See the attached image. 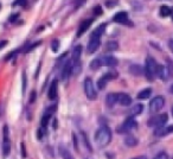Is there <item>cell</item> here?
<instances>
[{
    "label": "cell",
    "mask_w": 173,
    "mask_h": 159,
    "mask_svg": "<svg viewBox=\"0 0 173 159\" xmlns=\"http://www.w3.org/2000/svg\"><path fill=\"white\" fill-rule=\"evenodd\" d=\"M172 15H173V10H172Z\"/></svg>",
    "instance_id": "c3c4849f"
},
{
    "label": "cell",
    "mask_w": 173,
    "mask_h": 159,
    "mask_svg": "<svg viewBox=\"0 0 173 159\" xmlns=\"http://www.w3.org/2000/svg\"><path fill=\"white\" fill-rule=\"evenodd\" d=\"M116 4H117V0H112V1L108 0V1H106V5H107L109 8H112V7H113L114 5H116Z\"/></svg>",
    "instance_id": "e575fe53"
},
{
    "label": "cell",
    "mask_w": 173,
    "mask_h": 159,
    "mask_svg": "<svg viewBox=\"0 0 173 159\" xmlns=\"http://www.w3.org/2000/svg\"><path fill=\"white\" fill-rule=\"evenodd\" d=\"M136 127H138L136 120L134 119V116H130V118H128V119L125 121V124L119 128V132H120V133H128V132L134 131Z\"/></svg>",
    "instance_id": "8992f818"
},
{
    "label": "cell",
    "mask_w": 173,
    "mask_h": 159,
    "mask_svg": "<svg viewBox=\"0 0 173 159\" xmlns=\"http://www.w3.org/2000/svg\"><path fill=\"white\" fill-rule=\"evenodd\" d=\"M106 26H107L106 24H101L97 29L93 31L91 36H94V37H100V38H101V36L103 35V32H104V30H106Z\"/></svg>",
    "instance_id": "603a6c76"
},
{
    "label": "cell",
    "mask_w": 173,
    "mask_h": 159,
    "mask_svg": "<svg viewBox=\"0 0 173 159\" xmlns=\"http://www.w3.org/2000/svg\"><path fill=\"white\" fill-rule=\"evenodd\" d=\"M2 153L4 157H7L10 151H11V139H10V132H8V127L4 126V131H2Z\"/></svg>",
    "instance_id": "5b68a950"
},
{
    "label": "cell",
    "mask_w": 173,
    "mask_h": 159,
    "mask_svg": "<svg viewBox=\"0 0 173 159\" xmlns=\"http://www.w3.org/2000/svg\"><path fill=\"white\" fill-rule=\"evenodd\" d=\"M172 159H173V158H172Z\"/></svg>",
    "instance_id": "681fc988"
},
{
    "label": "cell",
    "mask_w": 173,
    "mask_h": 159,
    "mask_svg": "<svg viewBox=\"0 0 173 159\" xmlns=\"http://www.w3.org/2000/svg\"><path fill=\"white\" fill-rule=\"evenodd\" d=\"M166 122H167V114H157V115L152 116L149 120H148V122H147V125L149 126V127H154V128H160V127H162V126H165L166 125Z\"/></svg>",
    "instance_id": "3957f363"
},
{
    "label": "cell",
    "mask_w": 173,
    "mask_h": 159,
    "mask_svg": "<svg viewBox=\"0 0 173 159\" xmlns=\"http://www.w3.org/2000/svg\"><path fill=\"white\" fill-rule=\"evenodd\" d=\"M164 106H165V98L158 95L153 98V100L149 102V111L152 113H155V112H159Z\"/></svg>",
    "instance_id": "52a82bcc"
},
{
    "label": "cell",
    "mask_w": 173,
    "mask_h": 159,
    "mask_svg": "<svg viewBox=\"0 0 173 159\" xmlns=\"http://www.w3.org/2000/svg\"><path fill=\"white\" fill-rule=\"evenodd\" d=\"M25 87H26V75L23 74V91H25Z\"/></svg>",
    "instance_id": "74e56055"
},
{
    "label": "cell",
    "mask_w": 173,
    "mask_h": 159,
    "mask_svg": "<svg viewBox=\"0 0 173 159\" xmlns=\"http://www.w3.org/2000/svg\"><path fill=\"white\" fill-rule=\"evenodd\" d=\"M95 141L100 147H106L112 141V131L107 126H102L95 133Z\"/></svg>",
    "instance_id": "6da1fadb"
},
{
    "label": "cell",
    "mask_w": 173,
    "mask_h": 159,
    "mask_svg": "<svg viewBox=\"0 0 173 159\" xmlns=\"http://www.w3.org/2000/svg\"><path fill=\"white\" fill-rule=\"evenodd\" d=\"M159 13L161 17H167V15H172V8L168 7V6H161L160 7V11Z\"/></svg>",
    "instance_id": "d4e9b609"
},
{
    "label": "cell",
    "mask_w": 173,
    "mask_h": 159,
    "mask_svg": "<svg viewBox=\"0 0 173 159\" xmlns=\"http://www.w3.org/2000/svg\"><path fill=\"white\" fill-rule=\"evenodd\" d=\"M171 133H173V125L172 126H166V127L162 126V127L157 128V130L154 131L155 137H166V135H168Z\"/></svg>",
    "instance_id": "4fadbf2b"
},
{
    "label": "cell",
    "mask_w": 173,
    "mask_h": 159,
    "mask_svg": "<svg viewBox=\"0 0 173 159\" xmlns=\"http://www.w3.org/2000/svg\"><path fill=\"white\" fill-rule=\"evenodd\" d=\"M57 93H58V89H57V81L55 80L52 83H51V86L49 88V93H47V98L50 99V100H56V98H57Z\"/></svg>",
    "instance_id": "2e32d148"
},
{
    "label": "cell",
    "mask_w": 173,
    "mask_h": 159,
    "mask_svg": "<svg viewBox=\"0 0 173 159\" xmlns=\"http://www.w3.org/2000/svg\"><path fill=\"white\" fill-rule=\"evenodd\" d=\"M157 77H159V78L162 80V81L168 80V77H171V76H170V71H168L167 67H165V65H158Z\"/></svg>",
    "instance_id": "7c38bea8"
},
{
    "label": "cell",
    "mask_w": 173,
    "mask_h": 159,
    "mask_svg": "<svg viewBox=\"0 0 173 159\" xmlns=\"http://www.w3.org/2000/svg\"><path fill=\"white\" fill-rule=\"evenodd\" d=\"M17 18H18V15H13L11 18H10V22H15Z\"/></svg>",
    "instance_id": "7bdbcfd3"
},
{
    "label": "cell",
    "mask_w": 173,
    "mask_h": 159,
    "mask_svg": "<svg viewBox=\"0 0 173 159\" xmlns=\"http://www.w3.org/2000/svg\"><path fill=\"white\" fill-rule=\"evenodd\" d=\"M81 135H82V138H83V141H84V145H86V147H88V150L91 152L93 150H91V146H90V143H89V139H88V137L86 135V133L84 132H82L81 133Z\"/></svg>",
    "instance_id": "f546056e"
},
{
    "label": "cell",
    "mask_w": 173,
    "mask_h": 159,
    "mask_svg": "<svg viewBox=\"0 0 173 159\" xmlns=\"http://www.w3.org/2000/svg\"><path fill=\"white\" fill-rule=\"evenodd\" d=\"M168 48H170V50L173 52V39H170V41H168Z\"/></svg>",
    "instance_id": "60d3db41"
},
{
    "label": "cell",
    "mask_w": 173,
    "mask_h": 159,
    "mask_svg": "<svg viewBox=\"0 0 173 159\" xmlns=\"http://www.w3.org/2000/svg\"><path fill=\"white\" fill-rule=\"evenodd\" d=\"M84 94L89 100H96V98H97V91L94 87L93 80L89 77H86L84 80Z\"/></svg>",
    "instance_id": "277c9868"
},
{
    "label": "cell",
    "mask_w": 173,
    "mask_h": 159,
    "mask_svg": "<svg viewBox=\"0 0 173 159\" xmlns=\"http://www.w3.org/2000/svg\"><path fill=\"white\" fill-rule=\"evenodd\" d=\"M59 153H60V156H62L63 159H73L72 154L70 153V151L65 146H63V145L59 146Z\"/></svg>",
    "instance_id": "44dd1931"
},
{
    "label": "cell",
    "mask_w": 173,
    "mask_h": 159,
    "mask_svg": "<svg viewBox=\"0 0 173 159\" xmlns=\"http://www.w3.org/2000/svg\"><path fill=\"white\" fill-rule=\"evenodd\" d=\"M72 74V62L71 61H67L64 63V67H63V70H62V80L63 81H67Z\"/></svg>",
    "instance_id": "8fae6325"
},
{
    "label": "cell",
    "mask_w": 173,
    "mask_h": 159,
    "mask_svg": "<svg viewBox=\"0 0 173 159\" xmlns=\"http://www.w3.org/2000/svg\"><path fill=\"white\" fill-rule=\"evenodd\" d=\"M39 44H42V42H36L34 44H32L31 46H29V48H28V49L25 50V52H30V51H32V50H33L34 48H37V46H38Z\"/></svg>",
    "instance_id": "836d02e7"
},
{
    "label": "cell",
    "mask_w": 173,
    "mask_h": 159,
    "mask_svg": "<svg viewBox=\"0 0 173 159\" xmlns=\"http://www.w3.org/2000/svg\"><path fill=\"white\" fill-rule=\"evenodd\" d=\"M34 96H36V93H34V91H32V96H31V99H30V102H33Z\"/></svg>",
    "instance_id": "ee69618b"
},
{
    "label": "cell",
    "mask_w": 173,
    "mask_h": 159,
    "mask_svg": "<svg viewBox=\"0 0 173 159\" xmlns=\"http://www.w3.org/2000/svg\"><path fill=\"white\" fill-rule=\"evenodd\" d=\"M167 69L170 71V76H173V62L167 59Z\"/></svg>",
    "instance_id": "d6a6232c"
},
{
    "label": "cell",
    "mask_w": 173,
    "mask_h": 159,
    "mask_svg": "<svg viewBox=\"0 0 173 159\" xmlns=\"http://www.w3.org/2000/svg\"><path fill=\"white\" fill-rule=\"evenodd\" d=\"M99 58H100L101 65H104V67H115V65H117V63H119V61L114 56H110V55L102 56V57Z\"/></svg>",
    "instance_id": "30bf717a"
},
{
    "label": "cell",
    "mask_w": 173,
    "mask_h": 159,
    "mask_svg": "<svg viewBox=\"0 0 173 159\" xmlns=\"http://www.w3.org/2000/svg\"><path fill=\"white\" fill-rule=\"evenodd\" d=\"M151 93H152V89L151 88H146L144 90H141L139 94H138V99L139 100H146L151 96Z\"/></svg>",
    "instance_id": "7402d4cb"
},
{
    "label": "cell",
    "mask_w": 173,
    "mask_h": 159,
    "mask_svg": "<svg viewBox=\"0 0 173 159\" xmlns=\"http://www.w3.org/2000/svg\"><path fill=\"white\" fill-rule=\"evenodd\" d=\"M81 54H82V46L81 45H76L72 50V61L73 63H80V58H81Z\"/></svg>",
    "instance_id": "ac0fdd59"
},
{
    "label": "cell",
    "mask_w": 173,
    "mask_h": 159,
    "mask_svg": "<svg viewBox=\"0 0 173 159\" xmlns=\"http://www.w3.org/2000/svg\"><path fill=\"white\" fill-rule=\"evenodd\" d=\"M117 103H120L123 107H127L132 103V99L129 95L123 94V93H119V98H117Z\"/></svg>",
    "instance_id": "9a60e30c"
},
{
    "label": "cell",
    "mask_w": 173,
    "mask_h": 159,
    "mask_svg": "<svg viewBox=\"0 0 173 159\" xmlns=\"http://www.w3.org/2000/svg\"><path fill=\"white\" fill-rule=\"evenodd\" d=\"M28 2V0H17L15 1V5H19V6H25Z\"/></svg>",
    "instance_id": "d590c367"
},
{
    "label": "cell",
    "mask_w": 173,
    "mask_h": 159,
    "mask_svg": "<svg viewBox=\"0 0 173 159\" xmlns=\"http://www.w3.org/2000/svg\"><path fill=\"white\" fill-rule=\"evenodd\" d=\"M117 98H119V93H110V94H108L107 99H106L107 106L108 107H113L115 103H117Z\"/></svg>",
    "instance_id": "d6986e66"
},
{
    "label": "cell",
    "mask_w": 173,
    "mask_h": 159,
    "mask_svg": "<svg viewBox=\"0 0 173 159\" xmlns=\"http://www.w3.org/2000/svg\"><path fill=\"white\" fill-rule=\"evenodd\" d=\"M91 24H93V19H86V20H84V22L80 25V29L77 31V37H81L84 32H86V30L90 28Z\"/></svg>",
    "instance_id": "e0dca14e"
},
{
    "label": "cell",
    "mask_w": 173,
    "mask_h": 159,
    "mask_svg": "<svg viewBox=\"0 0 173 159\" xmlns=\"http://www.w3.org/2000/svg\"><path fill=\"white\" fill-rule=\"evenodd\" d=\"M72 139H73V146H75V148H76V151H77V150H78V144H77V137H76L75 133L72 134Z\"/></svg>",
    "instance_id": "8d00e7d4"
},
{
    "label": "cell",
    "mask_w": 173,
    "mask_h": 159,
    "mask_svg": "<svg viewBox=\"0 0 173 159\" xmlns=\"http://www.w3.org/2000/svg\"><path fill=\"white\" fill-rule=\"evenodd\" d=\"M116 77H117V72L109 71V72H107V74H104L101 78L97 81V87H99V89H104L106 86H107V83H108L109 81H112V80H115Z\"/></svg>",
    "instance_id": "ba28073f"
},
{
    "label": "cell",
    "mask_w": 173,
    "mask_h": 159,
    "mask_svg": "<svg viewBox=\"0 0 173 159\" xmlns=\"http://www.w3.org/2000/svg\"><path fill=\"white\" fill-rule=\"evenodd\" d=\"M129 72L132 75H135V76H141L144 74V69L139 64H133L129 67Z\"/></svg>",
    "instance_id": "ffe728a7"
},
{
    "label": "cell",
    "mask_w": 173,
    "mask_h": 159,
    "mask_svg": "<svg viewBox=\"0 0 173 159\" xmlns=\"http://www.w3.org/2000/svg\"><path fill=\"white\" fill-rule=\"evenodd\" d=\"M158 63L152 56H147L146 64H145V75L148 81H153L157 77V70H158Z\"/></svg>",
    "instance_id": "7a4b0ae2"
},
{
    "label": "cell",
    "mask_w": 173,
    "mask_h": 159,
    "mask_svg": "<svg viewBox=\"0 0 173 159\" xmlns=\"http://www.w3.org/2000/svg\"><path fill=\"white\" fill-rule=\"evenodd\" d=\"M84 1H86V0H75V6H80V5H82Z\"/></svg>",
    "instance_id": "ab89813d"
},
{
    "label": "cell",
    "mask_w": 173,
    "mask_h": 159,
    "mask_svg": "<svg viewBox=\"0 0 173 159\" xmlns=\"http://www.w3.org/2000/svg\"><path fill=\"white\" fill-rule=\"evenodd\" d=\"M94 13H96V15H101L102 13V10L100 6H96L95 8H94Z\"/></svg>",
    "instance_id": "f35d334b"
},
{
    "label": "cell",
    "mask_w": 173,
    "mask_h": 159,
    "mask_svg": "<svg viewBox=\"0 0 173 159\" xmlns=\"http://www.w3.org/2000/svg\"><path fill=\"white\" fill-rule=\"evenodd\" d=\"M171 112H172V115H173V107H172V109H171Z\"/></svg>",
    "instance_id": "7dc6e473"
},
{
    "label": "cell",
    "mask_w": 173,
    "mask_h": 159,
    "mask_svg": "<svg viewBox=\"0 0 173 159\" xmlns=\"http://www.w3.org/2000/svg\"><path fill=\"white\" fill-rule=\"evenodd\" d=\"M170 91H171V93H172V94H173V84H172V87L170 88Z\"/></svg>",
    "instance_id": "bcb514c9"
},
{
    "label": "cell",
    "mask_w": 173,
    "mask_h": 159,
    "mask_svg": "<svg viewBox=\"0 0 173 159\" xmlns=\"http://www.w3.org/2000/svg\"><path fill=\"white\" fill-rule=\"evenodd\" d=\"M51 49H52L54 52H57L58 51V49H59V42H58V39H54V41H52Z\"/></svg>",
    "instance_id": "4dcf8cb0"
},
{
    "label": "cell",
    "mask_w": 173,
    "mask_h": 159,
    "mask_svg": "<svg viewBox=\"0 0 173 159\" xmlns=\"http://www.w3.org/2000/svg\"><path fill=\"white\" fill-rule=\"evenodd\" d=\"M125 144L127 145L128 147H134V146H136L138 145V139L135 138V137H127L126 139H125Z\"/></svg>",
    "instance_id": "cb8c5ba5"
},
{
    "label": "cell",
    "mask_w": 173,
    "mask_h": 159,
    "mask_svg": "<svg viewBox=\"0 0 173 159\" xmlns=\"http://www.w3.org/2000/svg\"><path fill=\"white\" fill-rule=\"evenodd\" d=\"M117 49H119V44H117V42H115V41H110V42H108L107 45H106V50H107V51H115Z\"/></svg>",
    "instance_id": "4316f807"
},
{
    "label": "cell",
    "mask_w": 173,
    "mask_h": 159,
    "mask_svg": "<svg viewBox=\"0 0 173 159\" xmlns=\"http://www.w3.org/2000/svg\"><path fill=\"white\" fill-rule=\"evenodd\" d=\"M144 111V107H142V104H135L133 108H132V111H130V114L132 116H135V115H139V114H141V112Z\"/></svg>",
    "instance_id": "484cf974"
},
{
    "label": "cell",
    "mask_w": 173,
    "mask_h": 159,
    "mask_svg": "<svg viewBox=\"0 0 173 159\" xmlns=\"http://www.w3.org/2000/svg\"><path fill=\"white\" fill-rule=\"evenodd\" d=\"M113 20L115 23H120V24H130L128 22V13L127 12H119L114 15Z\"/></svg>",
    "instance_id": "5bb4252c"
},
{
    "label": "cell",
    "mask_w": 173,
    "mask_h": 159,
    "mask_svg": "<svg viewBox=\"0 0 173 159\" xmlns=\"http://www.w3.org/2000/svg\"><path fill=\"white\" fill-rule=\"evenodd\" d=\"M132 159H147L146 156H139V157H135V158H132Z\"/></svg>",
    "instance_id": "f6af8a7d"
},
{
    "label": "cell",
    "mask_w": 173,
    "mask_h": 159,
    "mask_svg": "<svg viewBox=\"0 0 173 159\" xmlns=\"http://www.w3.org/2000/svg\"><path fill=\"white\" fill-rule=\"evenodd\" d=\"M153 159H168V154H167L166 152L161 151V152H159L158 154H157Z\"/></svg>",
    "instance_id": "1f68e13d"
},
{
    "label": "cell",
    "mask_w": 173,
    "mask_h": 159,
    "mask_svg": "<svg viewBox=\"0 0 173 159\" xmlns=\"http://www.w3.org/2000/svg\"><path fill=\"white\" fill-rule=\"evenodd\" d=\"M100 44H101V38H100V37L90 36L89 43H88V45H86V51H88L89 54H94V52H96V50L100 48Z\"/></svg>",
    "instance_id": "9c48e42d"
},
{
    "label": "cell",
    "mask_w": 173,
    "mask_h": 159,
    "mask_svg": "<svg viewBox=\"0 0 173 159\" xmlns=\"http://www.w3.org/2000/svg\"><path fill=\"white\" fill-rule=\"evenodd\" d=\"M51 115H52V114H50V113L45 112V114H44L43 119H42V126H43V127H46V126H47V124H49V120H50Z\"/></svg>",
    "instance_id": "f1b7e54d"
},
{
    "label": "cell",
    "mask_w": 173,
    "mask_h": 159,
    "mask_svg": "<svg viewBox=\"0 0 173 159\" xmlns=\"http://www.w3.org/2000/svg\"><path fill=\"white\" fill-rule=\"evenodd\" d=\"M101 65V62H100V58H96V59H93L91 61V63H90V69H93V70H97Z\"/></svg>",
    "instance_id": "83f0119b"
},
{
    "label": "cell",
    "mask_w": 173,
    "mask_h": 159,
    "mask_svg": "<svg viewBox=\"0 0 173 159\" xmlns=\"http://www.w3.org/2000/svg\"><path fill=\"white\" fill-rule=\"evenodd\" d=\"M6 44H7V41H2V42H0V50H1L2 48H5V46H6Z\"/></svg>",
    "instance_id": "b9f144b4"
}]
</instances>
